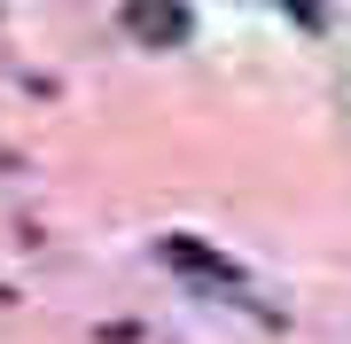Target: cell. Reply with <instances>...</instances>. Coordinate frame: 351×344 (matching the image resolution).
Instances as JSON below:
<instances>
[{"mask_svg":"<svg viewBox=\"0 0 351 344\" xmlns=\"http://www.w3.org/2000/svg\"><path fill=\"white\" fill-rule=\"evenodd\" d=\"M125 32L141 47H188L195 16H188V0H125Z\"/></svg>","mask_w":351,"mask_h":344,"instance_id":"2","label":"cell"},{"mask_svg":"<svg viewBox=\"0 0 351 344\" xmlns=\"http://www.w3.org/2000/svg\"><path fill=\"white\" fill-rule=\"evenodd\" d=\"M156 251H164V266H172L180 282H195V290H242V274H234V258H219V251H203L195 235H164Z\"/></svg>","mask_w":351,"mask_h":344,"instance_id":"1","label":"cell"},{"mask_svg":"<svg viewBox=\"0 0 351 344\" xmlns=\"http://www.w3.org/2000/svg\"><path fill=\"white\" fill-rule=\"evenodd\" d=\"M16 165H24V157H16L8 141H0V180H16Z\"/></svg>","mask_w":351,"mask_h":344,"instance_id":"3","label":"cell"},{"mask_svg":"<svg viewBox=\"0 0 351 344\" xmlns=\"http://www.w3.org/2000/svg\"><path fill=\"white\" fill-rule=\"evenodd\" d=\"M289 8H297V16H304V24H320V0H289Z\"/></svg>","mask_w":351,"mask_h":344,"instance_id":"4","label":"cell"}]
</instances>
